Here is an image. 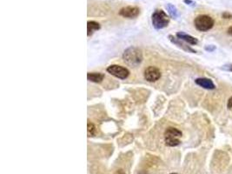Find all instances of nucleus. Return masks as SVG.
Returning a JSON list of instances; mask_svg holds the SVG:
<instances>
[{"label": "nucleus", "mask_w": 232, "mask_h": 174, "mask_svg": "<svg viewBox=\"0 0 232 174\" xmlns=\"http://www.w3.org/2000/svg\"><path fill=\"white\" fill-rule=\"evenodd\" d=\"M139 13H140L139 8L135 6H127L120 10L119 15L126 19H134L139 15Z\"/></svg>", "instance_id": "0eeeda50"}, {"label": "nucleus", "mask_w": 232, "mask_h": 174, "mask_svg": "<svg viewBox=\"0 0 232 174\" xmlns=\"http://www.w3.org/2000/svg\"><path fill=\"white\" fill-rule=\"evenodd\" d=\"M182 137V133L179 130L174 127H170L165 133V141L168 146H176L180 144V138Z\"/></svg>", "instance_id": "f03ea898"}, {"label": "nucleus", "mask_w": 232, "mask_h": 174, "mask_svg": "<svg viewBox=\"0 0 232 174\" xmlns=\"http://www.w3.org/2000/svg\"><path fill=\"white\" fill-rule=\"evenodd\" d=\"M88 136L89 137H92L95 135V133H96V128H95V126L92 123H90V122H88Z\"/></svg>", "instance_id": "4468645a"}, {"label": "nucleus", "mask_w": 232, "mask_h": 174, "mask_svg": "<svg viewBox=\"0 0 232 174\" xmlns=\"http://www.w3.org/2000/svg\"><path fill=\"white\" fill-rule=\"evenodd\" d=\"M151 20H152L153 26L157 30L165 28L170 22V19H169L167 14L162 10H157L154 12L152 14V17H151Z\"/></svg>", "instance_id": "7ed1b4c3"}, {"label": "nucleus", "mask_w": 232, "mask_h": 174, "mask_svg": "<svg viewBox=\"0 0 232 174\" xmlns=\"http://www.w3.org/2000/svg\"><path fill=\"white\" fill-rule=\"evenodd\" d=\"M100 29V25L99 24L95 22V21H89L87 23V35L88 36H90V35L93 33L94 31L99 30Z\"/></svg>", "instance_id": "9b49d317"}, {"label": "nucleus", "mask_w": 232, "mask_h": 174, "mask_svg": "<svg viewBox=\"0 0 232 174\" xmlns=\"http://www.w3.org/2000/svg\"><path fill=\"white\" fill-rule=\"evenodd\" d=\"M167 9H168L169 13L170 14V16L174 18V19H176L178 17V13H177V10L176 8L171 4H167Z\"/></svg>", "instance_id": "f8f14e48"}, {"label": "nucleus", "mask_w": 232, "mask_h": 174, "mask_svg": "<svg viewBox=\"0 0 232 174\" xmlns=\"http://www.w3.org/2000/svg\"><path fill=\"white\" fill-rule=\"evenodd\" d=\"M228 107L229 108V109H230V108H232V98H230V99H229V100Z\"/></svg>", "instance_id": "f3484780"}, {"label": "nucleus", "mask_w": 232, "mask_h": 174, "mask_svg": "<svg viewBox=\"0 0 232 174\" xmlns=\"http://www.w3.org/2000/svg\"><path fill=\"white\" fill-rule=\"evenodd\" d=\"M170 174H176V173H170Z\"/></svg>", "instance_id": "aec40b11"}, {"label": "nucleus", "mask_w": 232, "mask_h": 174, "mask_svg": "<svg viewBox=\"0 0 232 174\" xmlns=\"http://www.w3.org/2000/svg\"><path fill=\"white\" fill-rule=\"evenodd\" d=\"M161 78V72L154 66H149L144 71V79L149 82H156Z\"/></svg>", "instance_id": "423d86ee"}, {"label": "nucleus", "mask_w": 232, "mask_h": 174, "mask_svg": "<svg viewBox=\"0 0 232 174\" xmlns=\"http://www.w3.org/2000/svg\"><path fill=\"white\" fill-rule=\"evenodd\" d=\"M224 69L227 70V71H229V72H232V64H228V65H225Z\"/></svg>", "instance_id": "2eb2a0df"}, {"label": "nucleus", "mask_w": 232, "mask_h": 174, "mask_svg": "<svg viewBox=\"0 0 232 174\" xmlns=\"http://www.w3.org/2000/svg\"><path fill=\"white\" fill-rule=\"evenodd\" d=\"M169 38H170V39L173 43H175L176 45H177V46H180V47H182V48L184 50H185V51H189V52H196L194 50H192L191 48L188 47V46H186L185 45H184V44H182V43H179L176 39H174V37H173V36H170Z\"/></svg>", "instance_id": "ddd939ff"}, {"label": "nucleus", "mask_w": 232, "mask_h": 174, "mask_svg": "<svg viewBox=\"0 0 232 174\" xmlns=\"http://www.w3.org/2000/svg\"><path fill=\"white\" fill-rule=\"evenodd\" d=\"M223 16H224V18H225V19H232V15H229L228 13H224Z\"/></svg>", "instance_id": "dca6fc26"}, {"label": "nucleus", "mask_w": 232, "mask_h": 174, "mask_svg": "<svg viewBox=\"0 0 232 174\" xmlns=\"http://www.w3.org/2000/svg\"><path fill=\"white\" fill-rule=\"evenodd\" d=\"M138 174H148V173H147V172H143L142 171V172H139V173H138Z\"/></svg>", "instance_id": "6ab92c4d"}, {"label": "nucleus", "mask_w": 232, "mask_h": 174, "mask_svg": "<svg viewBox=\"0 0 232 174\" xmlns=\"http://www.w3.org/2000/svg\"><path fill=\"white\" fill-rule=\"evenodd\" d=\"M107 72L110 74H111L112 76L116 77L117 79H125L130 74V72L128 71V69L123 67L121 65H117V64H112V65L109 66L107 68Z\"/></svg>", "instance_id": "39448f33"}, {"label": "nucleus", "mask_w": 232, "mask_h": 174, "mask_svg": "<svg viewBox=\"0 0 232 174\" xmlns=\"http://www.w3.org/2000/svg\"><path fill=\"white\" fill-rule=\"evenodd\" d=\"M196 28L200 31H206L210 30L214 25V20L210 16L199 15L194 20Z\"/></svg>", "instance_id": "20e7f679"}, {"label": "nucleus", "mask_w": 232, "mask_h": 174, "mask_svg": "<svg viewBox=\"0 0 232 174\" xmlns=\"http://www.w3.org/2000/svg\"><path fill=\"white\" fill-rule=\"evenodd\" d=\"M123 58L128 65L131 67H136L141 64L143 60V55L139 49L136 47H131L128 48L126 51H124Z\"/></svg>", "instance_id": "f257e3e1"}, {"label": "nucleus", "mask_w": 232, "mask_h": 174, "mask_svg": "<svg viewBox=\"0 0 232 174\" xmlns=\"http://www.w3.org/2000/svg\"><path fill=\"white\" fill-rule=\"evenodd\" d=\"M196 84H198L202 88H205V89H208V90H213L215 89V84L214 83L209 79H204V78H202V79H196Z\"/></svg>", "instance_id": "6e6552de"}, {"label": "nucleus", "mask_w": 232, "mask_h": 174, "mask_svg": "<svg viewBox=\"0 0 232 174\" xmlns=\"http://www.w3.org/2000/svg\"><path fill=\"white\" fill-rule=\"evenodd\" d=\"M228 34L231 35L232 36V27H229L228 30Z\"/></svg>", "instance_id": "a211bd4d"}, {"label": "nucleus", "mask_w": 232, "mask_h": 174, "mask_svg": "<svg viewBox=\"0 0 232 174\" xmlns=\"http://www.w3.org/2000/svg\"><path fill=\"white\" fill-rule=\"evenodd\" d=\"M176 36H177V38H180V39H182V40H184V41L187 42L189 44H191V45H197L198 41H197V38H195L194 37H192V36H190V35L186 34V33H184V32H177L176 33Z\"/></svg>", "instance_id": "1a4fd4ad"}, {"label": "nucleus", "mask_w": 232, "mask_h": 174, "mask_svg": "<svg viewBox=\"0 0 232 174\" xmlns=\"http://www.w3.org/2000/svg\"><path fill=\"white\" fill-rule=\"evenodd\" d=\"M87 79L94 83H100L105 79V75L99 72H91L87 74Z\"/></svg>", "instance_id": "9d476101"}]
</instances>
